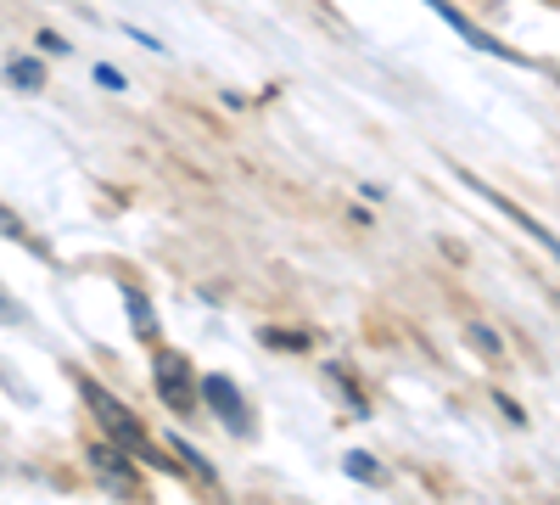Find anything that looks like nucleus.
<instances>
[{
	"mask_svg": "<svg viewBox=\"0 0 560 505\" xmlns=\"http://www.w3.org/2000/svg\"><path fill=\"white\" fill-rule=\"evenodd\" d=\"M0 320H23V309H18V303H7V298H0Z\"/></svg>",
	"mask_w": 560,
	"mask_h": 505,
	"instance_id": "9d476101",
	"label": "nucleus"
},
{
	"mask_svg": "<svg viewBox=\"0 0 560 505\" xmlns=\"http://www.w3.org/2000/svg\"><path fill=\"white\" fill-rule=\"evenodd\" d=\"M7 79H12V84H23V90H39V84H45V73H39V62H34V57L12 62V68H7Z\"/></svg>",
	"mask_w": 560,
	"mask_h": 505,
	"instance_id": "423d86ee",
	"label": "nucleus"
},
{
	"mask_svg": "<svg viewBox=\"0 0 560 505\" xmlns=\"http://www.w3.org/2000/svg\"><path fill=\"white\" fill-rule=\"evenodd\" d=\"M0 231H7V237H23V219L18 214H7V208H0ZM28 242V237H23Z\"/></svg>",
	"mask_w": 560,
	"mask_h": 505,
	"instance_id": "6e6552de",
	"label": "nucleus"
},
{
	"mask_svg": "<svg viewBox=\"0 0 560 505\" xmlns=\"http://www.w3.org/2000/svg\"><path fill=\"white\" fill-rule=\"evenodd\" d=\"M79 393H84V404H90V416H96L102 427H107V438L118 444V449H129V455H140V461H158L163 467V455H158V444L140 433V422L129 416V410L102 388V382H90V377H79Z\"/></svg>",
	"mask_w": 560,
	"mask_h": 505,
	"instance_id": "f257e3e1",
	"label": "nucleus"
},
{
	"mask_svg": "<svg viewBox=\"0 0 560 505\" xmlns=\"http://www.w3.org/2000/svg\"><path fill=\"white\" fill-rule=\"evenodd\" d=\"M152 377H158V393H163L168 410H191V404H197V382H191V365H185V354L163 348V354L152 359Z\"/></svg>",
	"mask_w": 560,
	"mask_h": 505,
	"instance_id": "f03ea898",
	"label": "nucleus"
},
{
	"mask_svg": "<svg viewBox=\"0 0 560 505\" xmlns=\"http://www.w3.org/2000/svg\"><path fill=\"white\" fill-rule=\"evenodd\" d=\"M96 84H107V90H124V73H118V68H96Z\"/></svg>",
	"mask_w": 560,
	"mask_h": 505,
	"instance_id": "1a4fd4ad",
	"label": "nucleus"
},
{
	"mask_svg": "<svg viewBox=\"0 0 560 505\" xmlns=\"http://www.w3.org/2000/svg\"><path fill=\"white\" fill-rule=\"evenodd\" d=\"M124 303H129V320H135V337H158V320H152V303H147V292L140 287H124Z\"/></svg>",
	"mask_w": 560,
	"mask_h": 505,
	"instance_id": "39448f33",
	"label": "nucleus"
},
{
	"mask_svg": "<svg viewBox=\"0 0 560 505\" xmlns=\"http://www.w3.org/2000/svg\"><path fill=\"white\" fill-rule=\"evenodd\" d=\"M348 478H359V483H382V467L370 461L364 449H353V455H348Z\"/></svg>",
	"mask_w": 560,
	"mask_h": 505,
	"instance_id": "0eeeda50",
	"label": "nucleus"
},
{
	"mask_svg": "<svg viewBox=\"0 0 560 505\" xmlns=\"http://www.w3.org/2000/svg\"><path fill=\"white\" fill-rule=\"evenodd\" d=\"M90 467H96L107 483H118V489H135V472H129V461H124V449H118V444H113V449L96 444V449H90Z\"/></svg>",
	"mask_w": 560,
	"mask_h": 505,
	"instance_id": "20e7f679",
	"label": "nucleus"
},
{
	"mask_svg": "<svg viewBox=\"0 0 560 505\" xmlns=\"http://www.w3.org/2000/svg\"><path fill=\"white\" fill-rule=\"evenodd\" d=\"M202 399L213 404V416L230 427V433H247V404H242V393H236V382L230 377H202Z\"/></svg>",
	"mask_w": 560,
	"mask_h": 505,
	"instance_id": "7ed1b4c3",
	"label": "nucleus"
}]
</instances>
